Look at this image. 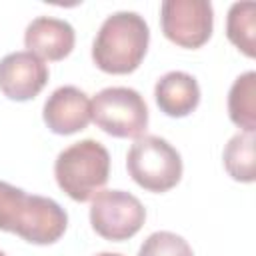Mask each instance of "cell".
<instances>
[{
  "label": "cell",
  "mask_w": 256,
  "mask_h": 256,
  "mask_svg": "<svg viewBox=\"0 0 256 256\" xmlns=\"http://www.w3.org/2000/svg\"><path fill=\"white\" fill-rule=\"evenodd\" d=\"M96 256H122V254H118V252H100Z\"/></svg>",
  "instance_id": "16"
},
{
  "label": "cell",
  "mask_w": 256,
  "mask_h": 256,
  "mask_svg": "<svg viewBox=\"0 0 256 256\" xmlns=\"http://www.w3.org/2000/svg\"><path fill=\"white\" fill-rule=\"evenodd\" d=\"M158 108L170 118H184L200 104V86L196 78L182 70L166 72L154 86Z\"/></svg>",
  "instance_id": "11"
},
{
  "label": "cell",
  "mask_w": 256,
  "mask_h": 256,
  "mask_svg": "<svg viewBox=\"0 0 256 256\" xmlns=\"http://www.w3.org/2000/svg\"><path fill=\"white\" fill-rule=\"evenodd\" d=\"M150 28L138 12L120 10L110 14L92 42L94 64L108 74H130L146 56Z\"/></svg>",
  "instance_id": "2"
},
{
  "label": "cell",
  "mask_w": 256,
  "mask_h": 256,
  "mask_svg": "<svg viewBox=\"0 0 256 256\" xmlns=\"http://www.w3.org/2000/svg\"><path fill=\"white\" fill-rule=\"evenodd\" d=\"M94 124L116 138H140L148 128V106L142 94L128 86H110L92 100Z\"/></svg>",
  "instance_id": "5"
},
{
  "label": "cell",
  "mask_w": 256,
  "mask_h": 256,
  "mask_svg": "<svg viewBox=\"0 0 256 256\" xmlns=\"http://www.w3.org/2000/svg\"><path fill=\"white\" fill-rule=\"evenodd\" d=\"M138 256H194L190 244L168 230L152 232L140 246Z\"/></svg>",
  "instance_id": "15"
},
{
  "label": "cell",
  "mask_w": 256,
  "mask_h": 256,
  "mask_svg": "<svg viewBox=\"0 0 256 256\" xmlns=\"http://www.w3.org/2000/svg\"><path fill=\"white\" fill-rule=\"evenodd\" d=\"M0 256H6V254H4V252H2V250H0Z\"/></svg>",
  "instance_id": "17"
},
{
  "label": "cell",
  "mask_w": 256,
  "mask_h": 256,
  "mask_svg": "<svg viewBox=\"0 0 256 256\" xmlns=\"http://www.w3.org/2000/svg\"><path fill=\"white\" fill-rule=\"evenodd\" d=\"M254 132L234 134L222 154L226 172L236 182H254L256 178V160H254Z\"/></svg>",
  "instance_id": "14"
},
{
  "label": "cell",
  "mask_w": 256,
  "mask_h": 256,
  "mask_svg": "<svg viewBox=\"0 0 256 256\" xmlns=\"http://www.w3.org/2000/svg\"><path fill=\"white\" fill-rule=\"evenodd\" d=\"M46 82L48 66L28 50L10 52L0 60V90L10 100H32L42 92Z\"/></svg>",
  "instance_id": "8"
},
{
  "label": "cell",
  "mask_w": 256,
  "mask_h": 256,
  "mask_svg": "<svg viewBox=\"0 0 256 256\" xmlns=\"http://www.w3.org/2000/svg\"><path fill=\"white\" fill-rule=\"evenodd\" d=\"M42 118L50 132L68 136L84 130L92 120V102L76 86L56 88L44 102Z\"/></svg>",
  "instance_id": "9"
},
{
  "label": "cell",
  "mask_w": 256,
  "mask_h": 256,
  "mask_svg": "<svg viewBox=\"0 0 256 256\" xmlns=\"http://www.w3.org/2000/svg\"><path fill=\"white\" fill-rule=\"evenodd\" d=\"M76 42V32L70 22L54 16L34 18L24 32V44L28 52L36 54L40 60H62L66 58Z\"/></svg>",
  "instance_id": "10"
},
{
  "label": "cell",
  "mask_w": 256,
  "mask_h": 256,
  "mask_svg": "<svg viewBox=\"0 0 256 256\" xmlns=\"http://www.w3.org/2000/svg\"><path fill=\"white\" fill-rule=\"evenodd\" d=\"M228 40L248 58L256 56V4L234 2L226 16Z\"/></svg>",
  "instance_id": "13"
},
{
  "label": "cell",
  "mask_w": 256,
  "mask_h": 256,
  "mask_svg": "<svg viewBox=\"0 0 256 256\" xmlns=\"http://www.w3.org/2000/svg\"><path fill=\"white\" fill-rule=\"evenodd\" d=\"M68 214L52 198L28 194L0 180V230L18 234L30 244L46 246L66 232Z\"/></svg>",
  "instance_id": "1"
},
{
  "label": "cell",
  "mask_w": 256,
  "mask_h": 256,
  "mask_svg": "<svg viewBox=\"0 0 256 256\" xmlns=\"http://www.w3.org/2000/svg\"><path fill=\"white\" fill-rule=\"evenodd\" d=\"M146 220L142 202L124 190H100L90 204V224L98 236L122 242L140 232Z\"/></svg>",
  "instance_id": "6"
},
{
  "label": "cell",
  "mask_w": 256,
  "mask_h": 256,
  "mask_svg": "<svg viewBox=\"0 0 256 256\" xmlns=\"http://www.w3.org/2000/svg\"><path fill=\"white\" fill-rule=\"evenodd\" d=\"M228 116L242 132L256 130V72L240 74L228 92Z\"/></svg>",
  "instance_id": "12"
},
{
  "label": "cell",
  "mask_w": 256,
  "mask_h": 256,
  "mask_svg": "<svg viewBox=\"0 0 256 256\" xmlns=\"http://www.w3.org/2000/svg\"><path fill=\"white\" fill-rule=\"evenodd\" d=\"M164 36L182 48H200L214 28V8L208 0H164L160 4Z\"/></svg>",
  "instance_id": "7"
},
{
  "label": "cell",
  "mask_w": 256,
  "mask_h": 256,
  "mask_svg": "<svg viewBox=\"0 0 256 256\" xmlns=\"http://www.w3.org/2000/svg\"><path fill=\"white\" fill-rule=\"evenodd\" d=\"M130 178L148 192H166L182 178L180 152L160 136H140L128 150Z\"/></svg>",
  "instance_id": "4"
},
{
  "label": "cell",
  "mask_w": 256,
  "mask_h": 256,
  "mask_svg": "<svg viewBox=\"0 0 256 256\" xmlns=\"http://www.w3.org/2000/svg\"><path fill=\"white\" fill-rule=\"evenodd\" d=\"M54 176L62 192L76 202L92 200L110 176V154L98 140L86 138L64 148L54 162Z\"/></svg>",
  "instance_id": "3"
}]
</instances>
